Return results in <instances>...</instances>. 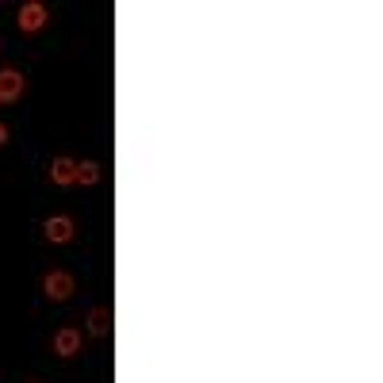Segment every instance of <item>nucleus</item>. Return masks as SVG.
Returning a JSON list of instances; mask_svg holds the SVG:
<instances>
[{
    "mask_svg": "<svg viewBox=\"0 0 383 383\" xmlns=\"http://www.w3.org/2000/svg\"><path fill=\"white\" fill-rule=\"evenodd\" d=\"M42 288H46V295H50L54 303H61V299L73 295V276H69V272H46Z\"/></svg>",
    "mask_w": 383,
    "mask_h": 383,
    "instance_id": "f257e3e1",
    "label": "nucleus"
},
{
    "mask_svg": "<svg viewBox=\"0 0 383 383\" xmlns=\"http://www.w3.org/2000/svg\"><path fill=\"white\" fill-rule=\"evenodd\" d=\"M19 96H23V73L0 69V100H4V104H15Z\"/></svg>",
    "mask_w": 383,
    "mask_h": 383,
    "instance_id": "f03ea898",
    "label": "nucleus"
},
{
    "mask_svg": "<svg viewBox=\"0 0 383 383\" xmlns=\"http://www.w3.org/2000/svg\"><path fill=\"white\" fill-rule=\"evenodd\" d=\"M19 27H23V31L46 27V8L35 4V0H31V4H23V8H19Z\"/></svg>",
    "mask_w": 383,
    "mask_h": 383,
    "instance_id": "7ed1b4c3",
    "label": "nucleus"
},
{
    "mask_svg": "<svg viewBox=\"0 0 383 383\" xmlns=\"http://www.w3.org/2000/svg\"><path fill=\"white\" fill-rule=\"evenodd\" d=\"M54 352L77 357V352H81V334H77V329H58V334H54Z\"/></svg>",
    "mask_w": 383,
    "mask_h": 383,
    "instance_id": "20e7f679",
    "label": "nucleus"
},
{
    "mask_svg": "<svg viewBox=\"0 0 383 383\" xmlns=\"http://www.w3.org/2000/svg\"><path fill=\"white\" fill-rule=\"evenodd\" d=\"M46 237L50 242H69L73 237V219H65V214H54V219H46Z\"/></svg>",
    "mask_w": 383,
    "mask_h": 383,
    "instance_id": "39448f33",
    "label": "nucleus"
},
{
    "mask_svg": "<svg viewBox=\"0 0 383 383\" xmlns=\"http://www.w3.org/2000/svg\"><path fill=\"white\" fill-rule=\"evenodd\" d=\"M50 180H54V184H77V161L58 157V161L50 165Z\"/></svg>",
    "mask_w": 383,
    "mask_h": 383,
    "instance_id": "423d86ee",
    "label": "nucleus"
},
{
    "mask_svg": "<svg viewBox=\"0 0 383 383\" xmlns=\"http://www.w3.org/2000/svg\"><path fill=\"white\" fill-rule=\"evenodd\" d=\"M100 180V165L96 161H81L77 165V184H96Z\"/></svg>",
    "mask_w": 383,
    "mask_h": 383,
    "instance_id": "0eeeda50",
    "label": "nucleus"
},
{
    "mask_svg": "<svg viewBox=\"0 0 383 383\" xmlns=\"http://www.w3.org/2000/svg\"><path fill=\"white\" fill-rule=\"evenodd\" d=\"M107 326H111V314H107L104 306H96V311H92V334L104 337V334H107Z\"/></svg>",
    "mask_w": 383,
    "mask_h": 383,
    "instance_id": "6e6552de",
    "label": "nucleus"
},
{
    "mask_svg": "<svg viewBox=\"0 0 383 383\" xmlns=\"http://www.w3.org/2000/svg\"><path fill=\"white\" fill-rule=\"evenodd\" d=\"M4 142H8V127L0 123V146H4Z\"/></svg>",
    "mask_w": 383,
    "mask_h": 383,
    "instance_id": "1a4fd4ad",
    "label": "nucleus"
}]
</instances>
